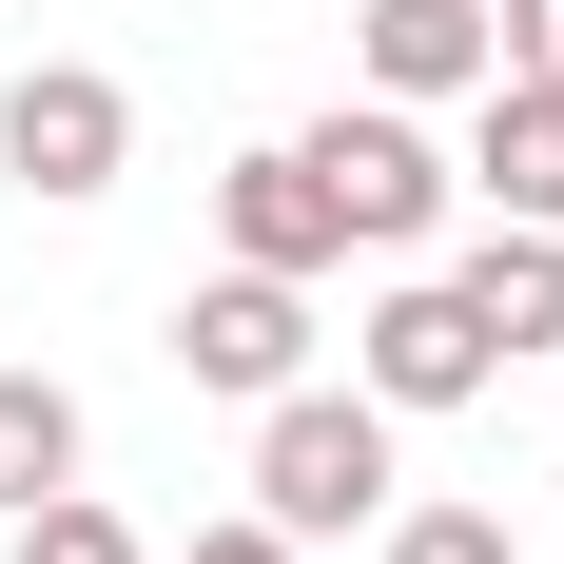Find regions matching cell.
<instances>
[{
  "label": "cell",
  "mask_w": 564,
  "mask_h": 564,
  "mask_svg": "<svg viewBox=\"0 0 564 564\" xmlns=\"http://www.w3.org/2000/svg\"><path fill=\"white\" fill-rule=\"evenodd\" d=\"M390 429H409V409L370 390V370H350V390H312V370H292V390H273V429H253V507H273L292 545L390 525Z\"/></svg>",
  "instance_id": "1"
},
{
  "label": "cell",
  "mask_w": 564,
  "mask_h": 564,
  "mask_svg": "<svg viewBox=\"0 0 564 564\" xmlns=\"http://www.w3.org/2000/svg\"><path fill=\"white\" fill-rule=\"evenodd\" d=\"M0 175L20 195H117L137 175V98H117L98 58H20L0 78Z\"/></svg>",
  "instance_id": "2"
},
{
  "label": "cell",
  "mask_w": 564,
  "mask_h": 564,
  "mask_svg": "<svg viewBox=\"0 0 564 564\" xmlns=\"http://www.w3.org/2000/svg\"><path fill=\"white\" fill-rule=\"evenodd\" d=\"M312 175H332L350 253H429V234H448V156L409 137V98H350V117H312Z\"/></svg>",
  "instance_id": "3"
},
{
  "label": "cell",
  "mask_w": 564,
  "mask_h": 564,
  "mask_svg": "<svg viewBox=\"0 0 564 564\" xmlns=\"http://www.w3.org/2000/svg\"><path fill=\"white\" fill-rule=\"evenodd\" d=\"M175 370H195V390H253V409H273L292 370H312V273H253V253H234L215 292H175Z\"/></svg>",
  "instance_id": "4"
},
{
  "label": "cell",
  "mask_w": 564,
  "mask_h": 564,
  "mask_svg": "<svg viewBox=\"0 0 564 564\" xmlns=\"http://www.w3.org/2000/svg\"><path fill=\"white\" fill-rule=\"evenodd\" d=\"M350 370H370L390 409H467L487 370H507V350H487V312H467L448 273H409V292H370V332H350Z\"/></svg>",
  "instance_id": "5"
},
{
  "label": "cell",
  "mask_w": 564,
  "mask_h": 564,
  "mask_svg": "<svg viewBox=\"0 0 564 564\" xmlns=\"http://www.w3.org/2000/svg\"><path fill=\"white\" fill-rule=\"evenodd\" d=\"M350 58H370V98H487L507 78V0H370Z\"/></svg>",
  "instance_id": "6"
},
{
  "label": "cell",
  "mask_w": 564,
  "mask_h": 564,
  "mask_svg": "<svg viewBox=\"0 0 564 564\" xmlns=\"http://www.w3.org/2000/svg\"><path fill=\"white\" fill-rule=\"evenodd\" d=\"M215 234L253 253V273H332V253H350V215H332V175H312V137L234 156V175H215Z\"/></svg>",
  "instance_id": "7"
},
{
  "label": "cell",
  "mask_w": 564,
  "mask_h": 564,
  "mask_svg": "<svg viewBox=\"0 0 564 564\" xmlns=\"http://www.w3.org/2000/svg\"><path fill=\"white\" fill-rule=\"evenodd\" d=\"M467 195H487V215H545V234H564V78H487Z\"/></svg>",
  "instance_id": "8"
},
{
  "label": "cell",
  "mask_w": 564,
  "mask_h": 564,
  "mask_svg": "<svg viewBox=\"0 0 564 564\" xmlns=\"http://www.w3.org/2000/svg\"><path fill=\"white\" fill-rule=\"evenodd\" d=\"M448 292L487 312V350H564V234H545V215H507V234H487Z\"/></svg>",
  "instance_id": "9"
},
{
  "label": "cell",
  "mask_w": 564,
  "mask_h": 564,
  "mask_svg": "<svg viewBox=\"0 0 564 564\" xmlns=\"http://www.w3.org/2000/svg\"><path fill=\"white\" fill-rule=\"evenodd\" d=\"M78 448H98V429H78V390H58V370H0V507L78 487Z\"/></svg>",
  "instance_id": "10"
},
{
  "label": "cell",
  "mask_w": 564,
  "mask_h": 564,
  "mask_svg": "<svg viewBox=\"0 0 564 564\" xmlns=\"http://www.w3.org/2000/svg\"><path fill=\"white\" fill-rule=\"evenodd\" d=\"M20 564H137V525H117L98 487H40V507H20Z\"/></svg>",
  "instance_id": "11"
},
{
  "label": "cell",
  "mask_w": 564,
  "mask_h": 564,
  "mask_svg": "<svg viewBox=\"0 0 564 564\" xmlns=\"http://www.w3.org/2000/svg\"><path fill=\"white\" fill-rule=\"evenodd\" d=\"M390 564H525L507 507H390Z\"/></svg>",
  "instance_id": "12"
},
{
  "label": "cell",
  "mask_w": 564,
  "mask_h": 564,
  "mask_svg": "<svg viewBox=\"0 0 564 564\" xmlns=\"http://www.w3.org/2000/svg\"><path fill=\"white\" fill-rule=\"evenodd\" d=\"M195 564H312V545H292L273 507H253V525H195Z\"/></svg>",
  "instance_id": "13"
},
{
  "label": "cell",
  "mask_w": 564,
  "mask_h": 564,
  "mask_svg": "<svg viewBox=\"0 0 564 564\" xmlns=\"http://www.w3.org/2000/svg\"><path fill=\"white\" fill-rule=\"evenodd\" d=\"M507 78H564V0H507Z\"/></svg>",
  "instance_id": "14"
}]
</instances>
